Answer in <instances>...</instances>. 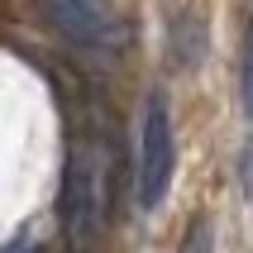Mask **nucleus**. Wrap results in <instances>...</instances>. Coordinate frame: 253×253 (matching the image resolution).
<instances>
[{"mask_svg":"<svg viewBox=\"0 0 253 253\" xmlns=\"http://www.w3.org/2000/svg\"><path fill=\"white\" fill-rule=\"evenodd\" d=\"M57 211H62V225H67L72 244H91L100 234V215H105V163H100L96 139L72 143Z\"/></svg>","mask_w":253,"mask_h":253,"instance_id":"nucleus-1","label":"nucleus"},{"mask_svg":"<svg viewBox=\"0 0 253 253\" xmlns=\"http://www.w3.org/2000/svg\"><path fill=\"white\" fill-rule=\"evenodd\" d=\"M172 168H177V139H172V115L168 96L153 91L143 105V129H139V206L158 211L172 186Z\"/></svg>","mask_w":253,"mask_h":253,"instance_id":"nucleus-2","label":"nucleus"},{"mask_svg":"<svg viewBox=\"0 0 253 253\" xmlns=\"http://www.w3.org/2000/svg\"><path fill=\"white\" fill-rule=\"evenodd\" d=\"M177 253H215V234H211V220H191V229L182 234Z\"/></svg>","mask_w":253,"mask_h":253,"instance_id":"nucleus-3","label":"nucleus"},{"mask_svg":"<svg viewBox=\"0 0 253 253\" xmlns=\"http://www.w3.org/2000/svg\"><path fill=\"white\" fill-rule=\"evenodd\" d=\"M239 96H244V115L253 120V24L244 34V72H239Z\"/></svg>","mask_w":253,"mask_h":253,"instance_id":"nucleus-4","label":"nucleus"},{"mask_svg":"<svg viewBox=\"0 0 253 253\" xmlns=\"http://www.w3.org/2000/svg\"><path fill=\"white\" fill-rule=\"evenodd\" d=\"M239 186H244V196L253 201V139L239 148Z\"/></svg>","mask_w":253,"mask_h":253,"instance_id":"nucleus-5","label":"nucleus"},{"mask_svg":"<svg viewBox=\"0 0 253 253\" xmlns=\"http://www.w3.org/2000/svg\"><path fill=\"white\" fill-rule=\"evenodd\" d=\"M0 253H39V249H29V244H10V249H0Z\"/></svg>","mask_w":253,"mask_h":253,"instance_id":"nucleus-6","label":"nucleus"},{"mask_svg":"<svg viewBox=\"0 0 253 253\" xmlns=\"http://www.w3.org/2000/svg\"><path fill=\"white\" fill-rule=\"evenodd\" d=\"M86 5H96V0H86Z\"/></svg>","mask_w":253,"mask_h":253,"instance_id":"nucleus-7","label":"nucleus"}]
</instances>
